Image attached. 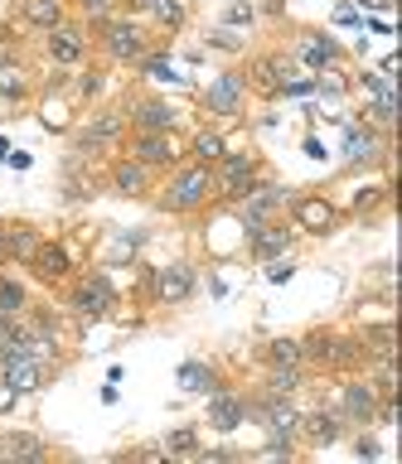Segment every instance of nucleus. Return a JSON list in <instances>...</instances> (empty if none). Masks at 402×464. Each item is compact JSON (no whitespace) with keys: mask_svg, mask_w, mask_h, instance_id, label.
Instances as JSON below:
<instances>
[{"mask_svg":"<svg viewBox=\"0 0 402 464\" xmlns=\"http://www.w3.org/2000/svg\"><path fill=\"white\" fill-rule=\"evenodd\" d=\"M78 10H83V20H93V24H103L117 14V0H78Z\"/></svg>","mask_w":402,"mask_h":464,"instance_id":"34","label":"nucleus"},{"mask_svg":"<svg viewBox=\"0 0 402 464\" xmlns=\"http://www.w3.org/2000/svg\"><path fill=\"white\" fill-rule=\"evenodd\" d=\"M5 165H10V169H30V155H25V150H10Z\"/></svg>","mask_w":402,"mask_h":464,"instance_id":"42","label":"nucleus"},{"mask_svg":"<svg viewBox=\"0 0 402 464\" xmlns=\"http://www.w3.org/2000/svg\"><path fill=\"white\" fill-rule=\"evenodd\" d=\"M335 20H339V24H358V10H354V5H339Z\"/></svg>","mask_w":402,"mask_h":464,"instance_id":"43","label":"nucleus"},{"mask_svg":"<svg viewBox=\"0 0 402 464\" xmlns=\"http://www.w3.org/2000/svg\"><path fill=\"white\" fill-rule=\"evenodd\" d=\"M165 455H199V430L194 426H175L165 435Z\"/></svg>","mask_w":402,"mask_h":464,"instance_id":"30","label":"nucleus"},{"mask_svg":"<svg viewBox=\"0 0 402 464\" xmlns=\"http://www.w3.org/2000/svg\"><path fill=\"white\" fill-rule=\"evenodd\" d=\"M0 314H25V285L0 276Z\"/></svg>","mask_w":402,"mask_h":464,"instance_id":"32","label":"nucleus"},{"mask_svg":"<svg viewBox=\"0 0 402 464\" xmlns=\"http://www.w3.org/2000/svg\"><path fill=\"white\" fill-rule=\"evenodd\" d=\"M291 218H296V227H300V232H329L339 213H335V203H329V198L306 194V198H296V203H291Z\"/></svg>","mask_w":402,"mask_h":464,"instance_id":"15","label":"nucleus"},{"mask_svg":"<svg viewBox=\"0 0 402 464\" xmlns=\"http://www.w3.org/2000/svg\"><path fill=\"white\" fill-rule=\"evenodd\" d=\"M209 198H213V165L190 160V165H180L175 174H170V184L161 194V208L165 213H194V208H204Z\"/></svg>","mask_w":402,"mask_h":464,"instance_id":"1","label":"nucleus"},{"mask_svg":"<svg viewBox=\"0 0 402 464\" xmlns=\"http://www.w3.org/2000/svg\"><path fill=\"white\" fill-rule=\"evenodd\" d=\"M358 5H364V10H387L393 0H358Z\"/></svg>","mask_w":402,"mask_h":464,"instance_id":"46","label":"nucleus"},{"mask_svg":"<svg viewBox=\"0 0 402 464\" xmlns=\"http://www.w3.org/2000/svg\"><path fill=\"white\" fill-rule=\"evenodd\" d=\"M146 285H151V295L161 300V304H184V300L194 295V266L175 261V266L146 271Z\"/></svg>","mask_w":402,"mask_h":464,"instance_id":"9","label":"nucleus"},{"mask_svg":"<svg viewBox=\"0 0 402 464\" xmlns=\"http://www.w3.org/2000/svg\"><path fill=\"white\" fill-rule=\"evenodd\" d=\"M306 387V362H291V368H271L267 372V392L271 397H291V392Z\"/></svg>","mask_w":402,"mask_h":464,"instance_id":"27","label":"nucleus"},{"mask_svg":"<svg viewBox=\"0 0 402 464\" xmlns=\"http://www.w3.org/2000/svg\"><path fill=\"white\" fill-rule=\"evenodd\" d=\"M300 440L315 450H329L344 440V416L339 411H300Z\"/></svg>","mask_w":402,"mask_h":464,"instance_id":"12","label":"nucleus"},{"mask_svg":"<svg viewBox=\"0 0 402 464\" xmlns=\"http://www.w3.org/2000/svg\"><path fill=\"white\" fill-rule=\"evenodd\" d=\"M354 455H358V459H378V455H383V445L373 440V435H358V440H354Z\"/></svg>","mask_w":402,"mask_h":464,"instance_id":"38","label":"nucleus"},{"mask_svg":"<svg viewBox=\"0 0 402 464\" xmlns=\"http://www.w3.org/2000/svg\"><path fill=\"white\" fill-rule=\"evenodd\" d=\"M126 5H132V10H141V14H146V10L155 5V0H126Z\"/></svg>","mask_w":402,"mask_h":464,"instance_id":"47","label":"nucleus"},{"mask_svg":"<svg viewBox=\"0 0 402 464\" xmlns=\"http://www.w3.org/2000/svg\"><path fill=\"white\" fill-rule=\"evenodd\" d=\"M10 406H15V392H10L5 382H0V411H10Z\"/></svg>","mask_w":402,"mask_h":464,"instance_id":"45","label":"nucleus"},{"mask_svg":"<svg viewBox=\"0 0 402 464\" xmlns=\"http://www.w3.org/2000/svg\"><path fill=\"white\" fill-rule=\"evenodd\" d=\"M83 53H88V34H83L78 24H54V29H49V58H54L59 68L83 63Z\"/></svg>","mask_w":402,"mask_h":464,"instance_id":"16","label":"nucleus"},{"mask_svg":"<svg viewBox=\"0 0 402 464\" xmlns=\"http://www.w3.org/2000/svg\"><path fill=\"white\" fill-rule=\"evenodd\" d=\"M242 97H248V78L242 72H219L209 87H204V111L209 116H238L242 111Z\"/></svg>","mask_w":402,"mask_h":464,"instance_id":"7","label":"nucleus"},{"mask_svg":"<svg viewBox=\"0 0 402 464\" xmlns=\"http://www.w3.org/2000/svg\"><path fill=\"white\" fill-rule=\"evenodd\" d=\"M112 188H117L122 198H146L151 194V169L136 165L132 155H122L117 165H112Z\"/></svg>","mask_w":402,"mask_h":464,"instance_id":"19","label":"nucleus"},{"mask_svg":"<svg viewBox=\"0 0 402 464\" xmlns=\"http://www.w3.org/2000/svg\"><path fill=\"white\" fill-rule=\"evenodd\" d=\"M97 29H103V49H107V58H117V63H141V58H146V34H141L136 20H126V14H112V20H103Z\"/></svg>","mask_w":402,"mask_h":464,"instance_id":"4","label":"nucleus"},{"mask_svg":"<svg viewBox=\"0 0 402 464\" xmlns=\"http://www.w3.org/2000/svg\"><path fill=\"white\" fill-rule=\"evenodd\" d=\"M190 150H194V160H199V165H219V155L228 150V140L219 136V130H194Z\"/></svg>","mask_w":402,"mask_h":464,"instance_id":"28","label":"nucleus"},{"mask_svg":"<svg viewBox=\"0 0 402 464\" xmlns=\"http://www.w3.org/2000/svg\"><path fill=\"white\" fill-rule=\"evenodd\" d=\"M0 261H10V256H5V223H0Z\"/></svg>","mask_w":402,"mask_h":464,"instance_id":"48","label":"nucleus"},{"mask_svg":"<svg viewBox=\"0 0 402 464\" xmlns=\"http://www.w3.org/2000/svg\"><path fill=\"white\" fill-rule=\"evenodd\" d=\"M175 382H180V392H190V397H209V392L219 387V372H213V362H204V358H184Z\"/></svg>","mask_w":402,"mask_h":464,"instance_id":"23","label":"nucleus"},{"mask_svg":"<svg viewBox=\"0 0 402 464\" xmlns=\"http://www.w3.org/2000/svg\"><path fill=\"white\" fill-rule=\"evenodd\" d=\"M0 97H25V72L0 63Z\"/></svg>","mask_w":402,"mask_h":464,"instance_id":"35","label":"nucleus"},{"mask_svg":"<svg viewBox=\"0 0 402 464\" xmlns=\"http://www.w3.org/2000/svg\"><path fill=\"white\" fill-rule=\"evenodd\" d=\"M93 92H103V72H88V78H83V97H93Z\"/></svg>","mask_w":402,"mask_h":464,"instance_id":"41","label":"nucleus"},{"mask_svg":"<svg viewBox=\"0 0 402 464\" xmlns=\"http://www.w3.org/2000/svg\"><path fill=\"white\" fill-rule=\"evenodd\" d=\"M146 14H151L161 29H180V24H184V0H155Z\"/></svg>","mask_w":402,"mask_h":464,"instance_id":"31","label":"nucleus"},{"mask_svg":"<svg viewBox=\"0 0 402 464\" xmlns=\"http://www.w3.org/2000/svg\"><path fill=\"white\" fill-rule=\"evenodd\" d=\"M238 24H252V5H228V29Z\"/></svg>","mask_w":402,"mask_h":464,"instance_id":"39","label":"nucleus"},{"mask_svg":"<svg viewBox=\"0 0 402 464\" xmlns=\"http://www.w3.org/2000/svg\"><path fill=\"white\" fill-rule=\"evenodd\" d=\"M132 126L136 130H175V107L170 102H155V97H141V102H132Z\"/></svg>","mask_w":402,"mask_h":464,"instance_id":"22","label":"nucleus"},{"mask_svg":"<svg viewBox=\"0 0 402 464\" xmlns=\"http://www.w3.org/2000/svg\"><path fill=\"white\" fill-rule=\"evenodd\" d=\"M209 44H213V49H223V53H238V49H242V39H238L228 24H223V29H213V34H209Z\"/></svg>","mask_w":402,"mask_h":464,"instance_id":"36","label":"nucleus"},{"mask_svg":"<svg viewBox=\"0 0 402 464\" xmlns=\"http://www.w3.org/2000/svg\"><path fill=\"white\" fill-rule=\"evenodd\" d=\"M281 203H286V188L281 184H262V179H257L252 194L238 198V223L248 227V232L262 227V223H271V218L281 213Z\"/></svg>","mask_w":402,"mask_h":464,"instance_id":"6","label":"nucleus"},{"mask_svg":"<svg viewBox=\"0 0 402 464\" xmlns=\"http://www.w3.org/2000/svg\"><path fill=\"white\" fill-rule=\"evenodd\" d=\"M291 276H296V266H291V261H286V256L267 261V281H271V285H286V281H291Z\"/></svg>","mask_w":402,"mask_h":464,"instance_id":"37","label":"nucleus"},{"mask_svg":"<svg viewBox=\"0 0 402 464\" xmlns=\"http://www.w3.org/2000/svg\"><path fill=\"white\" fill-rule=\"evenodd\" d=\"M378 155H387V140L368 121L364 126H344V160H349V165H373Z\"/></svg>","mask_w":402,"mask_h":464,"instance_id":"14","label":"nucleus"},{"mask_svg":"<svg viewBox=\"0 0 402 464\" xmlns=\"http://www.w3.org/2000/svg\"><path fill=\"white\" fill-rule=\"evenodd\" d=\"M30 266H34L39 281H49V285L54 281H68V271H74V252H68L64 242H39V252H34Z\"/></svg>","mask_w":402,"mask_h":464,"instance_id":"18","label":"nucleus"},{"mask_svg":"<svg viewBox=\"0 0 402 464\" xmlns=\"http://www.w3.org/2000/svg\"><path fill=\"white\" fill-rule=\"evenodd\" d=\"M286 82H291V63H286V58L262 53V58H252V63H248V87H252V92L281 97V92H286Z\"/></svg>","mask_w":402,"mask_h":464,"instance_id":"11","label":"nucleus"},{"mask_svg":"<svg viewBox=\"0 0 402 464\" xmlns=\"http://www.w3.org/2000/svg\"><path fill=\"white\" fill-rule=\"evenodd\" d=\"M300 63H306V68H315V72L335 68V63H339V44L329 39V34H310L306 44H300Z\"/></svg>","mask_w":402,"mask_h":464,"instance_id":"24","label":"nucleus"},{"mask_svg":"<svg viewBox=\"0 0 402 464\" xmlns=\"http://www.w3.org/2000/svg\"><path fill=\"white\" fill-rule=\"evenodd\" d=\"M49 362H39V358H30V353H20V358H10V362H0V382H5L15 397H25V392H39L49 382Z\"/></svg>","mask_w":402,"mask_h":464,"instance_id":"10","label":"nucleus"},{"mask_svg":"<svg viewBox=\"0 0 402 464\" xmlns=\"http://www.w3.org/2000/svg\"><path fill=\"white\" fill-rule=\"evenodd\" d=\"M242 420H248V401H242L238 392H219V387H213L209 392V426L219 435H233Z\"/></svg>","mask_w":402,"mask_h":464,"instance_id":"13","label":"nucleus"},{"mask_svg":"<svg viewBox=\"0 0 402 464\" xmlns=\"http://www.w3.org/2000/svg\"><path fill=\"white\" fill-rule=\"evenodd\" d=\"M68 304H74L78 319H107L117 310V285H112L103 271H88L83 281H74V290H68Z\"/></svg>","mask_w":402,"mask_h":464,"instance_id":"2","label":"nucleus"},{"mask_svg":"<svg viewBox=\"0 0 402 464\" xmlns=\"http://www.w3.org/2000/svg\"><path fill=\"white\" fill-rule=\"evenodd\" d=\"M368 362V348L358 334H329V353H325V368H364Z\"/></svg>","mask_w":402,"mask_h":464,"instance_id":"21","label":"nucleus"},{"mask_svg":"<svg viewBox=\"0 0 402 464\" xmlns=\"http://www.w3.org/2000/svg\"><path fill=\"white\" fill-rule=\"evenodd\" d=\"M0 459L39 464V459H49V445L39 440V435H30V430H10V435H0Z\"/></svg>","mask_w":402,"mask_h":464,"instance_id":"20","label":"nucleus"},{"mask_svg":"<svg viewBox=\"0 0 402 464\" xmlns=\"http://www.w3.org/2000/svg\"><path fill=\"white\" fill-rule=\"evenodd\" d=\"M39 242H44V237H39L34 227H5V256L10 261H25V266H30L34 252H39Z\"/></svg>","mask_w":402,"mask_h":464,"instance_id":"26","label":"nucleus"},{"mask_svg":"<svg viewBox=\"0 0 402 464\" xmlns=\"http://www.w3.org/2000/svg\"><path fill=\"white\" fill-rule=\"evenodd\" d=\"M132 160L136 165H146L151 174L155 169H175L180 165V145L170 130H136L132 136Z\"/></svg>","mask_w":402,"mask_h":464,"instance_id":"5","label":"nucleus"},{"mask_svg":"<svg viewBox=\"0 0 402 464\" xmlns=\"http://www.w3.org/2000/svg\"><path fill=\"white\" fill-rule=\"evenodd\" d=\"M122 130H126V116H122V111H97V116H88V121L78 126V136H74V155H78V160H97L103 150H112V145L122 140Z\"/></svg>","mask_w":402,"mask_h":464,"instance_id":"3","label":"nucleus"},{"mask_svg":"<svg viewBox=\"0 0 402 464\" xmlns=\"http://www.w3.org/2000/svg\"><path fill=\"white\" fill-rule=\"evenodd\" d=\"M373 406H378V387L368 377H349L339 387V416L344 426H373Z\"/></svg>","mask_w":402,"mask_h":464,"instance_id":"8","label":"nucleus"},{"mask_svg":"<svg viewBox=\"0 0 402 464\" xmlns=\"http://www.w3.org/2000/svg\"><path fill=\"white\" fill-rule=\"evenodd\" d=\"M20 14H25V24H34L49 34L54 24H64V0H25Z\"/></svg>","mask_w":402,"mask_h":464,"instance_id":"25","label":"nucleus"},{"mask_svg":"<svg viewBox=\"0 0 402 464\" xmlns=\"http://www.w3.org/2000/svg\"><path fill=\"white\" fill-rule=\"evenodd\" d=\"M141 72H146V78H151V82H184V78H180V72H175V68H170V63H165V58H155V53H146V58H141Z\"/></svg>","mask_w":402,"mask_h":464,"instance_id":"33","label":"nucleus"},{"mask_svg":"<svg viewBox=\"0 0 402 464\" xmlns=\"http://www.w3.org/2000/svg\"><path fill=\"white\" fill-rule=\"evenodd\" d=\"M262 358L267 368H291V362H300V339H267Z\"/></svg>","mask_w":402,"mask_h":464,"instance_id":"29","label":"nucleus"},{"mask_svg":"<svg viewBox=\"0 0 402 464\" xmlns=\"http://www.w3.org/2000/svg\"><path fill=\"white\" fill-rule=\"evenodd\" d=\"M306 155H310V160H325V145L315 140V136H306Z\"/></svg>","mask_w":402,"mask_h":464,"instance_id":"44","label":"nucleus"},{"mask_svg":"<svg viewBox=\"0 0 402 464\" xmlns=\"http://www.w3.org/2000/svg\"><path fill=\"white\" fill-rule=\"evenodd\" d=\"M383 198V188H358V198H354V208L364 213V208H373V203Z\"/></svg>","mask_w":402,"mask_h":464,"instance_id":"40","label":"nucleus"},{"mask_svg":"<svg viewBox=\"0 0 402 464\" xmlns=\"http://www.w3.org/2000/svg\"><path fill=\"white\" fill-rule=\"evenodd\" d=\"M291 237H296V232H286L277 218H271V223H262V227L248 232V246H252L257 261H277V256L291 252Z\"/></svg>","mask_w":402,"mask_h":464,"instance_id":"17","label":"nucleus"}]
</instances>
